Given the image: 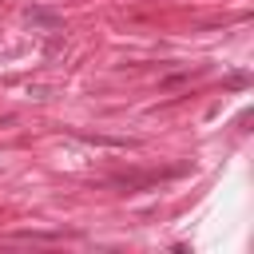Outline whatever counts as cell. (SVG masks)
<instances>
[{
  "label": "cell",
  "instance_id": "1",
  "mask_svg": "<svg viewBox=\"0 0 254 254\" xmlns=\"http://www.w3.org/2000/svg\"><path fill=\"white\" fill-rule=\"evenodd\" d=\"M28 24H36V28H44V32H60V28H64V20L52 16V12H44V8H28Z\"/></svg>",
  "mask_w": 254,
  "mask_h": 254
}]
</instances>
